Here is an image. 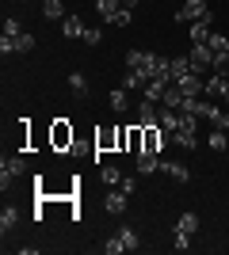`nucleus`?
Instances as JSON below:
<instances>
[{
  "label": "nucleus",
  "instance_id": "f257e3e1",
  "mask_svg": "<svg viewBox=\"0 0 229 255\" xmlns=\"http://www.w3.org/2000/svg\"><path fill=\"white\" fill-rule=\"evenodd\" d=\"M195 19H214L207 0H184V4L176 8V23H195Z\"/></svg>",
  "mask_w": 229,
  "mask_h": 255
},
{
  "label": "nucleus",
  "instance_id": "f03ea898",
  "mask_svg": "<svg viewBox=\"0 0 229 255\" xmlns=\"http://www.w3.org/2000/svg\"><path fill=\"white\" fill-rule=\"evenodd\" d=\"M187 65H191V73H210L214 69V50H210L207 42H195L191 46V53H187Z\"/></svg>",
  "mask_w": 229,
  "mask_h": 255
},
{
  "label": "nucleus",
  "instance_id": "7ed1b4c3",
  "mask_svg": "<svg viewBox=\"0 0 229 255\" xmlns=\"http://www.w3.org/2000/svg\"><path fill=\"white\" fill-rule=\"evenodd\" d=\"M145 133H142V152H164V145L172 141V133L168 129H161V126H142Z\"/></svg>",
  "mask_w": 229,
  "mask_h": 255
},
{
  "label": "nucleus",
  "instance_id": "20e7f679",
  "mask_svg": "<svg viewBox=\"0 0 229 255\" xmlns=\"http://www.w3.org/2000/svg\"><path fill=\"white\" fill-rule=\"evenodd\" d=\"M0 50H4V53H31L34 50V38L27 31H19V34H0Z\"/></svg>",
  "mask_w": 229,
  "mask_h": 255
},
{
  "label": "nucleus",
  "instance_id": "39448f33",
  "mask_svg": "<svg viewBox=\"0 0 229 255\" xmlns=\"http://www.w3.org/2000/svg\"><path fill=\"white\" fill-rule=\"evenodd\" d=\"M27 171V160L23 156H4V164H0V187L8 191V183L15 179V175H23Z\"/></svg>",
  "mask_w": 229,
  "mask_h": 255
},
{
  "label": "nucleus",
  "instance_id": "423d86ee",
  "mask_svg": "<svg viewBox=\"0 0 229 255\" xmlns=\"http://www.w3.org/2000/svg\"><path fill=\"white\" fill-rule=\"evenodd\" d=\"M50 141H54V149H73V126H69L65 118H57V122H54Z\"/></svg>",
  "mask_w": 229,
  "mask_h": 255
},
{
  "label": "nucleus",
  "instance_id": "0eeeda50",
  "mask_svg": "<svg viewBox=\"0 0 229 255\" xmlns=\"http://www.w3.org/2000/svg\"><path fill=\"white\" fill-rule=\"evenodd\" d=\"M176 88L184 92V99H195V96H203V92H207V80H203L199 73H187L184 80H176Z\"/></svg>",
  "mask_w": 229,
  "mask_h": 255
},
{
  "label": "nucleus",
  "instance_id": "6e6552de",
  "mask_svg": "<svg viewBox=\"0 0 229 255\" xmlns=\"http://www.w3.org/2000/svg\"><path fill=\"white\" fill-rule=\"evenodd\" d=\"M168 84H172V76H153L149 84L142 88V99H149V103H161L164 92H168Z\"/></svg>",
  "mask_w": 229,
  "mask_h": 255
},
{
  "label": "nucleus",
  "instance_id": "1a4fd4ad",
  "mask_svg": "<svg viewBox=\"0 0 229 255\" xmlns=\"http://www.w3.org/2000/svg\"><path fill=\"white\" fill-rule=\"evenodd\" d=\"M84 19H80V15H76V11H69L65 19H61V34H65V38H84Z\"/></svg>",
  "mask_w": 229,
  "mask_h": 255
},
{
  "label": "nucleus",
  "instance_id": "9d476101",
  "mask_svg": "<svg viewBox=\"0 0 229 255\" xmlns=\"http://www.w3.org/2000/svg\"><path fill=\"white\" fill-rule=\"evenodd\" d=\"M157 122H161V111H157V103L142 99V103H138V126H157Z\"/></svg>",
  "mask_w": 229,
  "mask_h": 255
},
{
  "label": "nucleus",
  "instance_id": "9b49d317",
  "mask_svg": "<svg viewBox=\"0 0 229 255\" xmlns=\"http://www.w3.org/2000/svg\"><path fill=\"white\" fill-rule=\"evenodd\" d=\"M161 171H164V175H172L176 183H187V179H191L187 164H180V160H161Z\"/></svg>",
  "mask_w": 229,
  "mask_h": 255
},
{
  "label": "nucleus",
  "instance_id": "f8f14e48",
  "mask_svg": "<svg viewBox=\"0 0 229 255\" xmlns=\"http://www.w3.org/2000/svg\"><path fill=\"white\" fill-rule=\"evenodd\" d=\"M161 171V152H138V175Z\"/></svg>",
  "mask_w": 229,
  "mask_h": 255
},
{
  "label": "nucleus",
  "instance_id": "ddd939ff",
  "mask_svg": "<svg viewBox=\"0 0 229 255\" xmlns=\"http://www.w3.org/2000/svg\"><path fill=\"white\" fill-rule=\"evenodd\" d=\"M126 198H130V194L122 191V187H115V191L103 198V210H107V213H122V210H126Z\"/></svg>",
  "mask_w": 229,
  "mask_h": 255
},
{
  "label": "nucleus",
  "instance_id": "4468645a",
  "mask_svg": "<svg viewBox=\"0 0 229 255\" xmlns=\"http://www.w3.org/2000/svg\"><path fill=\"white\" fill-rule=\"evenodd\" d=\"M161 129H168V133H176V129L184 126V118H180V111H172V107H164L161 111V122H157Z\"/></svg>",
  "mask_w": 229,
  "mask_h": 255
},
{
  "label": "nucleus",
  "instance_id": "2eb2a0df",
  "mask_svg": "<svg viewBox=\"0 0 229 255\" xmlns=\"http://www.w3.org/2000/svg\"><path fill=\"white\" fill-rule=\"evenodd\" d=\"M195 126H180V129H176V133H172V145H180V149H195Z\"/></svg>",
  "mask_w": 229,
  "mask_h": 255
},
{
  "label": "nucleus",
  "instance_id": "dca6fc26",
  "mask_svg": "<svg viewBox=\"0 0 229 255\" xmlns=\"http://www.w3.org/2000/svg\"><path fill=\"white\" fill-rule=\"evenodd\" d=\"M187 73H191L187 57H168V76H172V84H176V80H184Z\"/></svg>",
  "mask_w": 229,
  "mask_h": 255
},
{
  "label": "nucleus",
  "instance_id": "f3484780",
  "mask_svg": "<svg viewBox=\"0 0 229 255\" xmlns=\"http://www.w3.org/2000/svg\"><path fill=\"white\" fill-rule=\"evenodd\" d=\"M15 225H19V210H11V206H4V210H0V233L8 236L11 229H15Z\"/></svg>",
  "mask_w": 229,
  "mask_h": 255
},
{
  "label": "nucleus",
  "instance_id": "a211bd4d",
  "mask_svg": "<svg viewBox=\"0 0 229 255\" xmlns=\"http://www.w3.org/2000/svg\"><path fill=\"white\" fill-rule=\"evenodd\" d=\"M107 103H111V111H115V115H122V111H126V107H130V96H126V88H115V92H111V99H107Z\"/></svg>",
  "mask_w": 229,
  "mask_h": 255
},
{
  "label": "nucleus",
  "instance_id": "6ab92c4d",
  "mask_svg": "<svg viewBox=\"0 0 229 255\" xmlns=\"http://www.w3.org/2000/svg\"><path fill=\"white\" fill-rule=\"evenodd\" d=\"M210 34H214V31H210V19H195V23H191V46H195V42H207Z\"/></svg>",
  "mask_w": 229,
  "mask_h": 255
},
{
  "label": "nucleus",
  "instance_id": "aec40b11",
  "mask_svg": "<svg viewBox=\"0 0 229 255\" xmlns=\"http://www.w3.org/2000/svg\"><path fill=\"white\" fill-rule=\"evenodd\" d=\"M145 84H149V80H145L142 73H134V69H126V76H122V88H126V92H142Z\"/></svg>",
  "mask_w": 229,
  "mask_h": 255
},
{
  "label": "nucleus",
  "instance_id": "412c9836",
  "mask_svg": "<svg viewBox=\"0 0 229 255\" xmlns=\"http://www.w3.org/2000/svg\"><path fill=\"white\" fill-rule=\"evenodd\" d=\"M69 88H73L76 99H84V96H88V76H84V73H69Z\"/></svg>",
  "mask_w": 229,
  "mask_h": 255
},
{
  "label": "nucleus",
  "instance_id": "4be33fe9",
  "mask_svg": "<svg viewBox=\"0 0 229 255\" xmlns=\"http://www.w3.org/2000/svg\"><path fill=\"white\" fill-rule=\"evenodd\" d=\"M176 229H180V233H191V236H195V233H199V213H180Z\"/></svg>",
  "mask_w": 229,
  "mask_h": 255
},
{
  "label": "nucleus",
  "instance_id": "5701e85b",
  "mask_svg": "<svg viewBox=\"0 0 229 255\" xmlns=\"http://www.w3.org/2000/svg\"><path fill=\"white\" fill-rule=\"evenodd\" d=\"M42 15H46V19H65V8H61V0H42Z\"/></svg>",
  "mask_w": 229,
  "mask_h": 255
},
{
  "label": "nucleus",
  "instance_id": "b1692460",
  "mask_svg": "<svg viewBox=\"0 0 229 255\" xmlns=\"http://www.w3.org/2000/svg\"><path fill=\"white\" fill-rule=\"evenodd\" d=\"M142 133H145L142 126H130V129H126V149H130V152H142Z\"/></svg>",
  "mask_w": 229,
  "mask_h": 255
},
{
  "label": "nucleus",
  "instance_id": "393cba45",
  "mask_svg": "<svg viewBox=\"0 0 229 255\" xmlns=\"http://www.w3.org/2000/svg\"><path fill=\"white\" fill-rule=\"evenodd\" d=\"M99 179L111 183V187H119V183H122V171L115 168V164H103V168H99Z\"/></svg>",
  "mask_w": 229,
  "mask_h": 255
},
{
  "label": "nucleus",
  "instance_id": "a878e982",
  "mask_svg": "<svg viewBox=\"0 0 229 255\" xmlns=\"http://www.w3.org/2000/svg\"><path fill=\"white\" fill-rule=\"evenodd\" d=\"M119 8H122V0H96V11H99L107 23H111V15H115Z\"/></svg>",
  "mask_w": 229,
  "mask_h": 255
},
{
  "label": "nucleus",
  "instance_id": "bb28decb",
  "mask_svg": "<svg viewBox=\"0 0 229 255\" xmlns=\"http://www.w3.org/2000/svg\"><path fill=\"white\" fill-rule=\"evenodd\" d=\"M161 103H164V107H172V111H180V103H184V92H180L176 84H168V92H164Z\"/></svg>",
  "mask_w": 229,
  "mask_h": 255
},
{
  "label": "nucleus",
  "instance_id": "cd10ccee",
  "mask_svg": "<svg viewBox=\"0 0 229 255\" xmlns=\"http://www.w3.org/2000/svg\"><path fill=\"white\" fill-rule=\"evenodd\" d=\"M207 145H210L214 152H226V149H229V137H226V129H214V133L207 137Z\"/></svg>",
  "mask_w": 229,
  "mask_h": 255
},
{
  "label": "nucleus",
  "instance_id": "c85d7f7f",
  "mask_svg": "<svg viewBox=\"0 0 229 255\" xmlns=\"http://www.w3.org/2000/svg\"><path fill=\"white\" fill-rule=\"evenodd\" d=\"M222 92H226V76H222V73L207 76V96H222Z\"/></svg>",
  "mask_w": 229,
  "mask_h": 255
},
{
  "label": "nucleus",
  "instance_id": "c756f323",
  "mask_svg": "<svg viewBox=\"0 0 229 255\" xmlns=\"http://www.w3.org/2000/svg\"><path fill=\"white\" fill-rule=\"evenodd\" d=\"M119 240H122V248H126V252H134V248H138V233H134L130 225H122V229H119Z\"/></svg>",
  "mask_w": 229,
  "mask_h": 255
},
{
  "label": "nucleus",
  "instance_id": "7c9ffc66",
  "mask_svg": "<svg viewBox=\"0 0 229 255\" xmlns=\"http://www.w3.org/2000/svg\"><path fill=\"white\" fill-rule=\"evenodd\" d=\"M96 145H99V149H111V145H119V129H103V133L96 137Z\"/></svg>",
  "mask_w": 229,
  "mask_h": 255
},
{
  "label": "nucleus",
  "instance_id": "2f4dec72",
  "mask_svg": "<svg viewBox=\"0 0 229 255\" xmlns=\"http://www.w3.org/2000/svg\"><path fill=\"white\" fill-rule=\"evenodd\" d=\"M172 248L176 252H187V248H191V233H180V229H176L172 233Z\"/></svg>",
  "mask_w": 229,
  "mask_h": 255
},
{
  "label": "nucleus",
  "instance_id": "473e14b6",
  "mask_svg": "<svg viewBox=\"0 0 229 255\" xmlns=\"http://www.w3.org/2000/svg\"><path fill=\"white\" fill-rule=\"evenodd\" d=\"M214 73L229 76V53H226V50H222V53H214Z\"/></svg>",
  "mask_w": 229,
  "mask_h": 255
},
{
  "label": "nucleus",
  "instance_id": "72a5a7b5",
  "mask_svg": "<svg viewBox=\"0 0 229 255\" xmlns=\"http://www.w3.org/2000/svg\"><path fill=\"white\" fill-rule=\"evenodd\" d=\"M210 122L218 129H229V111H222V107H214V115H210Z\"/></svg>",
  "mask_w": 229,
  "mask_h": 255
},
{
  "label": "nucleus",
  "instance_id": "f704fd0d",
  "mask_svg": "<svg viewBox=\"0 0 229 255\" xmlns=\"http://www.w3.org/2000/svg\"><path fill=\"white\" fill-rule=\"evenodd\" d=\"M103 252H107V255H119V252H126V248H122V240H119V233H115V236H107Z\"/></svg>",
  "mask_w": 229,
  "mask_h": 255
},
{
  "label": "nucleus",
  "instance_id": "c9c22d12",
  "mask_svg": "<svg viewBox=\"0 0 229 255\" xmlns=\"http://www.w3.org/2000/svg\"><path fill=\"white\" fill-rule=\"evenodd\" d=\"M103 42V31H99V27H88L84 31V46H99Z\"/></svg>",
  "mask_w": 229,
  "mask_h": 255
},
{
  "label": "nucleus",
  "instance_id": "e433bc0d",
  "mask_svg": "<svg viewBox=\"0 0 229 255\" xmlns=\"http://www.w3.org/2000/svg\"><path fill=\"white\" fill-rule=\"evenodd\" d=\"M111 23H115V27H130V8H119L111 15Z\"/></svg>",
  "mask_w": 229,
  "mask_h": 255
},
{
  "label": "nucleus",
  "instance_id": "4c0bfd02",
  "mask_svg": "<svg viewBox=\"0 0 229 255\" xmlns=\"http://www.w3.org/2000/svg\"><path fill=\"white\" fill-rule=\"evenodd\" d=\"M119 187H122L126 194H134V191H138V179H130V175H122V183H119Z\"/></svg>",
  "mask_w": 229,
  "mask_h": 255
},
{
  "label": "nucleus",
  "instance_id": "58836bf2",
  "mask_svg": "<svg viewBox=\"0 0 229 255\" xmlns=\"http://www.w3.org/2000/svg\"><path fill=\"white\" fill-rule=\"evenodd\" d=\"M23 27H19V19H4V34H19Z\"/></svg>",
  "mask_w": 229,
  "mask_h": 255
},
{
  "label": "nucleus",
  "instance_id": "ea45409f",
  "mask_svg": "<svg viewBox=\"0 0 229 255\" xmlns=\"http://www.w3.org/2000/svg\"><path fill=\"white\" fill-rule=\"evenodd\" d=\"M222 103H229V76H226V92H222Z\"/></svg>",
  "mask_w": 229,
  "mask_h": 255
},
{
  "label": "nucleus",
  "instance_id": "a19ab883",
  "mask_svg": "<svg viewBox=\"0 0 229 255\" xmlns=\"http://www.w3.org/2000/svg\"><path fill=\"white\" fill-rule=\"evenodd\" d=\"M134 4H142V0H122V8H130V11H134Z\"/></svg>",
  "mask_w": 229,
  "mask_h": 255
}]
</instances>
